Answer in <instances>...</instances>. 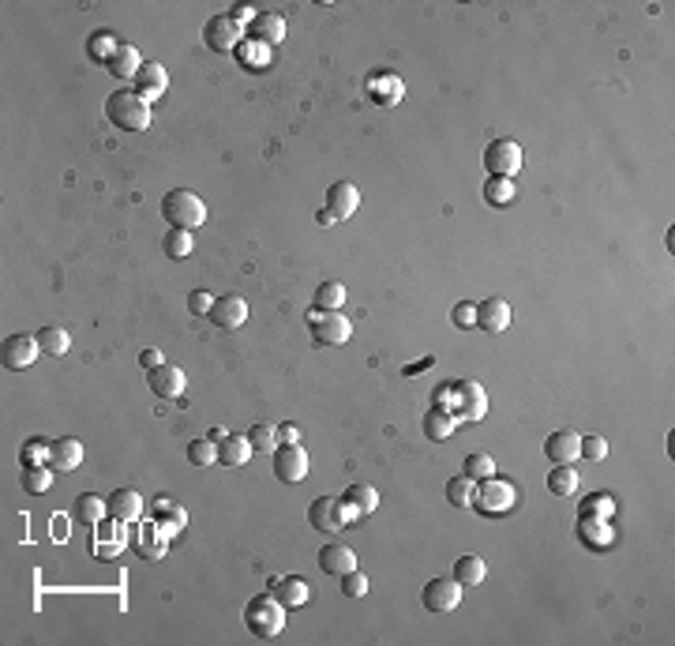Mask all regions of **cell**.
Listing matches in <instances>:
<instances>
[{"label":"cell","mask_w":675,"mask_h":646,"mask_svg":"<svg viewBox=\"0 0 675 646\" xmlns=\"http://www.w3.org/2000/svg\"><path fill=\"white\" fill-rule=\"evenodd\" d=\"M161 219L169 222V229H199L207 222V203L199 200L188 188H173L161 195Z\"/></svg>","instance_id":"6da1fadb"},{"label":"cell","mask_w":675,"mask_h":646,"mask_svg":"<svg viewBox=\"0 0 675 646\" xmlns=\"http://www.w3.org/2000/svg\"><path fill=\"white\" fill-rule=\"evenodd\" d=\"M105 117L117 124L120 132H143L151 124V105L143 102L132 87H120L105 98Z\"/></svg>","instance_id":"7a4b0ae2"},{"label":"cell","mask_w":675,"mask_h":646,"mask_svg":"<svg viewBox=\"0 0 675 646\" xmlns=\"http://www.w3.org/2000/svg\"><path fill=\"white\" fill-rule=\"evenodd\" d=\"M244 624L251 635L259 639H278L282 627H285V605L275 594H259L244 605Z\"/></svg>","instance_id":"3957f363"},{"label":"cell","mask_w":675,"mask_h":646,"mask_svg":"<svg viewBox=\"0 0 675 646\" xmlns=\"http://www.w3.org/2000/svg\"><path fill=\"white\" fill-rule=\"evenodd\" d=\"M447 410L462 421H481L488 414V391L477 380H450V394H447Z\"/></svg>","instance_id":"277c9868"},{"label":"cell","mask_w":675,"mask_h":646,"mask_svg":"<svg viewBox=\"0 0 675 646\" xmlns=\"http://www.w3.org/2000/svg\"><path fill=\"white\" fill-rule=\"evenodd\" d=\"M518 504V489L510 484L506 477H484L477 481V496H473V508H477L481 515H506L510 508Z\"/></svg>","instance_id":"5b68a950"},{"label":"cell","mask_w":675,"mask_h":646,"mask_svg":"<svg viewBox=\"0 0 675 646\" xmlns=\"http://www.w3.org/2000/svg\"><path fill=\"white\" fill-rule=\"evenodd\" d=\"M124 549H132V530H128V523H120V518L105 515L95 526V537H90V552H95L98 560H113Z\"/></svg>","instance_id":"8992f818"},{"label":"cell","mask_w":675,"mask_h":646,"mask_svg":"<svg viewBox=\"0 0 675 646\" xmlns=\"http://www.w3.org/2000/svg\"><path fill=\"white\" fill-rule=\"evenodd\" d=\"M308 331H312L316 346H345L353 335V323L345 319L342 312H323V309H312L308 312Z\"/></svg>","instance_id":"52a82bcc"},{"label":"cell","mask_w":675,"mask_h":646,"mask_svg":"<svg viewBox=\"0 0 675 646\" xmlns=\"http://www.w3.org/2000/svg\"><path fill=\"white\" fill-rule=\"evenodd\" d=\"M484 170L491 177H506V181H514V173H522V147L514 139H491L484 147Z\"/></svg>","instance_id":"ba28073f"},{"label":"cell","mask_w":675,"mask_h":646,"mask_svg":"<svg viewBox=\"0 0 675 646\" xmlns=\"http://www.w3.org/2000/svg\"><path fill=\"white\" fill-rule=\"evenodd\" d=\"M38 335H8L4 346H0V361H4V369L20 372V369H30L34 361H38Z\"/></svg>","instance_id":"9c48e42d"},{"label":"cell","mask_w":675,"mask_h":646,"mask_svg":"<svg viewBox=\"0 0 675 646\" xmlns=\"http://www.w3.org/2000/svg\"><path fill=\"white\" fill-rule=\"evenodd\" d=\"M241 42H244V34L229 15H214L210 23H203V46L210 53H236Z\"/></svg>","instance_id":"30bf717a"},{"label":"cell","mask_w":675,"mask_h":646,"mask_svg":"<svg viewBox=\"0 0 675 646\" xmlns=\"http://www.w3.org/2000/svg\"><path fill=\"white\" fill-rule=\"evenodd\" d=\"M308 523H312L319 534H338L345 523H350V515H345L342 500L319 496V500H312V508H308Z\"/></svg>","instance_id":"8fae6325"},{"label":"cell","mask_w":675,"mask_h":646,"mask_svg":"<svg viewBox=\"0 0 675 646\" xmlns=\"http://www.w3.org/2000/svg\"><path fill=\"white\" fill-rule=\"evenodd\" d=\"M151 523L173 542V537L188 526V511L180 508L173 496H154V500H151Z\"/></svg>","instance_id":"7c38bea8"},{"label":"cell","mask_w":675,"mask_h":646,"mask_svg":"<svg viewBox=\"0 0 675 646\" xmlns=\"http://www.w3.org/2000/svg\"><path fill=\"white\" fill-rule=\"evenodd\" d=\"M421 601L428 613H450V609L462 605V583L458 579H428Z\"/></svg>","instance_id":"4fadbf2b"},{"label":"cell","mask_w":675,"mask_h":646,"mask_svg":"<svg viewBox=\"0 0 675 646\" xmlns=\"http://www.w3.org/2000/svg\"><path fill=\"white\" fill-rule=\"evenodd\" d=\"M368 102L379 105V110H391V105L401 102V95H406V83H401L398 71H375V76H368Z\"/></svg>","instance_id":"5bb4252c"},{"label":"cell","mask_w":675,"mask_h":646,"mask_svg":"<svg viewBox=\"0 0 675 646\" xmlns=\"http://www.w3.org/2000/svg\"><path fill=\"white\" fill-rule=\"evenodd\" d=\"M275 474L285 484H297L308 477V451L300 443H282L275 451Z\"/></svg>","instance_id":"9a60e30c"},{"label":"cell","mask_w":675,"mask_h":646,"mask_svg":"<svg viewBox=\"0 0 675 646\" xmlns=\"http://www.w3.org/2000/svg\"><path fill=\"white\" fill-rule=\"evenodd\" d=\"M207 319L214 323V327H222V331L244 327V323H248V301H244V297H236V294L214 297V309H210Z\"/></svg>","instance_id":"2e32d148"},{"label":"cell","mask_w":675,"mask_h":646,"mask_svg":"<svg viewBox=\"0 0 675 646\" xmlns=\"http://www.w3.org/2000/svg\"><path fill=\"white\" fill-rule=\"evenodd\" d=\"M147 384H151V391L158 394V399H180L185 394V387H188V376H185V369L180 365H158V369H151L147 372Z\"/></svg>","instance_id":"e0dca14e"},{"label":"cell","mask_w":675,"mask_h":646,"mask_svg":"<svg viewBox=\"0 0 675 646\" xmlns=\"http://www.w3.org/2000/svg\"><path fill=\"white\" fill-rule=\"evenodd\" d=\"M357 207H360V192H357V185H350V181H338V185L326 188V207H323V211L331 214L334 222L353 219Z\"/></svg>","instance_id":"ac0fdd59"},{"label":"cell","mask_w":675,"mask_h":646,"mask_svg":"<svg viewBox=\"0 0 675 646\" xmlns=\"http://www.w3.org/2000/svg\"><path fill=\"white\" fill-rule=\"evenodd\" d=\"M166 87H169V76H166V68H161L158 61H147L139 68V76L132 79V91L143 98V102H158L161 95H166Z\"/></svg>","instance_id":"d6986e66"},{"label":"cell","mask_w":675,"mask_h":646,"mask_svg":"<svg viewBox=\"0 0 675 646\" xmlns=\"http://www.w3.org/2000/svg\"><path fill=\"white\" fill-rule=\"evenodd\" d=\"M166 545H169V537L154 523H143V526L132 530V552L139 560H161V556H166Z\"/></svg>","instance_id":"ffe728a7"},{"label":"cell","mask_w":675,"mask_h":646,"mask_svg":"<svg viewBox=\"0 0 675 646\" xmlns=\"http://www.w3.org/2000/svg\"><path fill=\"white\" fill-rule=\"evenodd\" d=\"M244 38L259 42V46H267V49H278L282 38H285V20H282V15L259 12V15H255V20L248 23V34H244Z\"/></svg>","instance_id":"44dd1931"},{"label":"cell","mask_w":675,"mask_h":646,"mask_svg":"<svg viewBox=\"0 0 675 646\" xmlns=\"http://www.w3.org/2000/svg\"><path fill=\"white\" fill-rule=\"evenodd\" d=\"M544 455H548L556 466H574V459L581 455V436L567 433V428L548 433V440H544Z\"/></svg>","instance_id":"7402d4cb"},{"label":"cell","mask_w":675,"mask_h":646,"mask_svg":"<svg viewBox=\"0 0 675 646\" xmlns=\"http://www.w3.org/2000/svg\"><path fill=\"white\" fill-rule=\"evenodd\" d=\"M79 462H83V443H79L76 436H61V440L49 443V466H53L57 474L79 470Z\"/></svg>","instance_id":"603a6c76"},{"label":"cell","mask_w":675,"mask_h":646,"mask_svg":"<svg viewBox=\"0 0 675 646\" xmlns=\"http://www.w3.org/2000/svg\"><path fill=\"white\" fill-rule=\"evenodd\" d=\"M342 504H345V515H350V523H353V518L372 515L379 508V493L372 489V484L357 481V484H350V489L342 493Z\"/></svg>","instance_id":"cb8c5ba5"},{"label":"cell","mask_w":675,"mask_h":646,"mask_svg":"<svg viewBox=\"0 0 675 646\" xmlns=\"http://www.w3.org/2000/svg\"><path fill=\"white\" fill-rule=\"evenodd\" d=\"M477 327L488 335H499L510 327V304L503 297H488L477 304Z\"/></svg>","instance_id":"d4e9b609"},{"label":"cell","mask_w":675,"mask_h":646,"mask_svg":"<svg viewBox=\"0 0 675 646\" xmlns=\"http://www.w3.org/2000/svg\"><path fill=\"white\" fill-rule=\"evenodd\" d=\"M319 567L326 571V576H345V571H353L357 567V552L350 545H342V542H331V545H323L319 549Z\"/></svg>","instance_id":"484cf974"},{"label":"cell","mask_w":675,"mask_h":646,"mask_svg":"<svg viewBox=\"0 0 675 646\" xmlns=\"http://www.w3.org/2000/svg\"><path fill=\"white\" fill-rule=\"evenodd\" d=\"M270 590H275V598L285 605V609H297L312 598V586L297 576H270Z\"/></svg>","instance_id":"4316f807"},{"label":"cell","mask_w":675,"mask_h":646,"mask_svg":"<svg viewBox=\"0 0 675 646\" xmlns=\"http://www.w3.org/2000/svg\"><path fill=\"white\" fill-rule=\"evenodd\" d=\"M105 500H109V515L120 518V523H139L143 518V496L136 489H117Z\"/></svg>","instance_id":"83f0119b"},{"label":"cell","mask_w":675,"mask_h":646,"mask_svg":"<svg viewBox=\"0 0 675 646\" xmlns=\"http://www.w3.org/2000/svg\"><path fill=\"white\" fill-rule=\"evenodd\" d=\"M214 447H218V462L222 466H244L251 459V451H255L251 440L241 436V433H226V440H218Z\"/></svg>","instance_id":"f1b7e54d"},{"label":"cell","mask_w":675,"mask_h":646,"mask_svg":"<svg viewBox=\"0 0 675 646\" xmlns=\"http://www.w3.org/2000/svg\"><path fill=\"white\" fill-rule=\"evenodd\" d=\"M578 534H581V542L593 545V549H608V545L615 542L612 523H608V518H600V515H581Z\"/></svg>","instance_id":"f546056e"},{"label":"cell","mask_w":675,"mask_h":646,"mask_svg":"<svg viewBox=\"0 0 675 646\" xmlns=\"http://www.w3.org/2000/svg\"><path fill=\"white\" fill-rule=\"evenodd\" d=\"M143 64H147V61L139 57V49H136V46H120V49L113 53V61H109L105 68H109V76H113V79L132 83V79L139 76V68H143Z\"/></svg>","instance_id":"4dcf8cb0"},{"label":"cell","mask_w":675,"mask_h":646,"mask_svg":"<svg viewBox=\"0 0 675 646\" xmlns=\"http://www.w3.org/2000/svg\"><path fill=\"white\" fill-rule=\"evenodd\" d=\"M454 428H458V418H454L447 406H432L424 414V436L428 440H447Z\"/></svg>","instance_id":"1f68e13d"},{"label":"cell","mask_w":675,"mask_h":646,"mask_svg":"<svg viewBox=\"0 0 675 646\" xmlns=\"http://www.w3.org/2000/svg\"><path fill=\"white\" fill-rule=\"evenodd\" d=\"M105 515H109V500H105V496H98V493H83V496L76 500V518H79V523L98 526Z\"/></svg>","instance_id":"d6a6232c"},{"label":"cell","mask_w":675,"mask_h":646,"mask_svg":"<svg viewBox=\"0 0 675 646\" xmlns=\"http://www.w3.org/2000/svg\"><path fill=\"white\" fill-rule=\"evenodd\" d=\"M488 576V564L481 560V556H458V564H454V579H458L462 586H481Z\"/></svg>","instance_id":"836d02e7"},{"label":"cell","mask_w":675,"mask_h":646,"mask_svg":"<svg viewBox=\"0 0 675 646\" xmlns=\"http://www.w3.org/2000/svg\"><path fill=\"white\" fill-rule=\"evenodd\" d=\"M68 331L61 327V323H45V327L38 331V346H42V353H49V357H64L68 353Z\"/></svg>","instance_id":"e575fe53"},{"label":"cell","mask_w":675,"mask_h":646,"mask_svg":"<svg viewBox=\"0 0 675 646\" xmlns=\"http://www.w3.org/2000/svg\"><path fill=\"white\" fill-rule=\"evenodd\" d=\"M117 49H120V42H117L109 30H95V34H90V38H86V57H90V61H102V64H109V61H113V53H117Z\"/></svg>","instance_id":"d590c367"},{"label":"cell","mask_w":675,"mask_h":646,"mask_svg":"<svg viewBox=\"0 0 675 646\" xmlns=\"http://www.w3.org/2000/svg\"><path fill=\"white\" fill-rule=\"evenodd\" d=\"M514 195H518V188H514V181H506V177H488V181H484V200L491 207L514 203Z\"/></svg>","instance_id":"8d00e7d4"},{"label":"cell","mask_w":675,"mask_h":646,"mask_svg":"<svg viewBox=\"0 0 675 646\" xmlns=\"http://www.w3.org/2000/svg\"><path fill=\"white\" fill-rule=\"evenodd\" d=\"M473 496H477V481L458 474V477H450L447 481V500L454 508H473Z\"/></svg>","instance_id":"74e56055"},{"label":"cell","mask_w":675,"mask_h":646,"mask_svg":"<svg viewBox=\"0 0 675 646\" xmlns=\"http://www.w3.org/2000/svg\"><path fill=\"white\" fill-rule=\"evenodd\" d=\"M161 248H166L169 260H188L192 248H195V237H192L188 229H169L166 237H161Z\"/></svg>","instance_id":"f35d334b"},{"label":"cell","mask_w":675,"mask_h":646,"mask_svg":"<svg viewBox=\"0 0 675 646\" xmlns=\"http://www.w3.org/2000/svg\"><path fill=\"white\" fill-rule=\"evenodd\" d=\"M53 466L45 462V466H23V489L30 493V496H42V493H49V484H53Z\"/></svg>","instance_id":"ab89813d"},{"label":"cell","mask_w":675,"mask_h":646,"mask_svg":"<svg viewBox=\"0 0 675 646\" xmlns=\"http://www.w3.org/2000/svg\"><path fill=\"white\" fill-rule=\"evenodd\" d=\"M236 61H241V68H267L270 64V49L267 46H259V42H251V38H244L241 46H236Z\"/></svg>","instance_id":"60d3db41"},{"label":"cell","mask_w":675,"mask_h":646,"mask_svg":"<svg viewBox=\"0 0 675 646\" xmlns=\"http://www.w3.org/2000/svg\"><path fill=\"white\" fill-rule=\"evenodd\" d=\"M578 470L574 466H556V470H548V489L556 496H574L578 493Z\"/></svg>","instance_id":"b9f144b4"},{"label":"cell","mask_w":675,"mask_h":646,"mask_svg":"<svg viewBox=\"0 0 675 646\" xmlns=\"http://www.w3.org/2000/svg\"><path fill=\"white\" fill-rule=\"evenodd\" d=\"M342 304H345V286H342V282H319V290H316V309H323V312H342Z\"/></svg>","instance_id":"7bdbcfd3"},{"label":"cell","mask_w":675,"mask_h":646,"mask_svg":"<svg viewBox=\"0 0 675 646\" xmlns=\"http://www.w3.org/2000/svg\"><path fill=\"white\" fill-rule=\"evenodd\" d=\"M462 474L473 477V481H484V477L496 474V459H491L488 451H473V455H465V462H462Z\"/></svg>","instance_id":"ee69618b"},{"label":"cell","mask_w":675,"mask_h":646,"mask_svg":"<svg viewBox=\"0 0 675 646\" xmlns=\"http://www.w3.org/2000/svg\"><path fill=\"white\" fill-rule=\"evenodd\" d=\"M49 443H53V440L30 436V440L20 447V462H23V466H45V462H49Z\"/></svg>","instance_id":"f6af8a7d"},{"label":"cell","mask_w":675,"mask_h":646,"mask_svg":"<svg viewBox=\"0 0 675 646\" xmlns=\"http://www.w3.org/2000/svg\"><path fill=\"white\" fill-rule=\"evenodd\" d=\"M188 462L192 466H199V470H203V466H214L218 462V447L203 436V440H192L188 443Z\"/></svg>","instance_id":"bcb514c9"},{"label":"cell","mask_w":675,"mask_h":646,"mask_svg":"<svg viewBox=\"0 0 675 646\" xmlns=\"http://www.w3.org/2000/svg\"><path fill=\"white\" fill-rule=\"evenodd\" d=\"M248 440H251L255 451H275V447H278V428L275 425H251L248 428Z\"/></svg>","instance_id":"7dc6e473"},{"label":"cell","mask_w":675,"mask_h":646,"mask_svg":"<svg viewBox=\"0 0 675 646\" xmlns=\"http://www.w3.org/2000/svg\"><path fill=\"white\" fill-rule=\"evenodd\" d=\"M586 515H600V518H612L615 515V496L612 493H589L586 496Z\"/></svg>","instance_id":"c3c4849f"},{"label":"cell","mask_w":675,"mask_h":646,"mask_svg":"<svg viewBox=\"0 0 675 646\" xmlns=\"http://www.w3.org/2000/svg\"><path fill=\"white\" fill-rule=\"evenodd\" d=\"M342 594L345 598H364V594H368V576H364V571H345V576H342Z\"/></svg>","instance_id":"681fc988"},{"label":"cell","mask_w":675,"mask_h":646,"mask_svg":"<svg viewBox=\"0 0 675 646\" xmlns=\"http://www.w3.org/2000/svg\"><path fill=\"white\" fill-rule=\"evenodd\" d=\"M450 323L454 327H477V304L473 301H462L450 309Z\"/></svg>","instance_id":"f907efd6"},{"label":"cell","mask_w":675,"mask_h":646,"mask_svg":"<svg viewBox=\"0 0 675 646\" xmlns=\"http://www.w3.org/2000/svg\"><path fill=\"white\" fill-rule=\"evenodd\" d=\"M210 309H214V294L210 290H192L188 294V312L192 316H210Z\"/></svg>","instance_id":"816d5d0a"},{"label":"cell","mask_w":675,"mask_h":646,"mask_svg":"<svg viewBox=\"0 0 675 646\" xmlns=\"http://www.w3.org/2000/svg\"><path fill=\"white\" fill-rule=\"evenodd\" d=\"M581 455L593 459V462H600V459L608 455V440H605V436H581Z\"/></svg>","instance_id":"f5cc1de1"},{"label":"cell","mask_w":675,"mask_h":646,"mask_svg":"<svg viewBox=\"0 0 675 646\" xmlns=\"http://www.w3.org/2000/svg\"><path fill=\"white\" fill-rule=\"evenodd\" d=\"M255 15H259V12L248 8V4H233V8H229V20H233L236 27H244V30H248V23L255 20Z\"/></svg>","instance_id":"db71d44e"},{"label":"cell","mask_w":675,"mask_h":646,"mask_svg":"<svg viewBox=\"0 0 675 646\" xmlns=\"http://www.w3.org/2000/svg\"><path fill=\"white\" fill-rule=\"evenodd\" d=\"M139 365H143V369L151 372V369H158V365H166V353H161L158 346H147V350L139 353Z\"/></svg>","instance_id":"11a10c76"},{"label":"cell","mask_w":675,"mask_h":646,"mask_svg":"<svg viewBox=\"0 0 675 646\" xmlns=\"http://www.w3.org/2000/svg\"><path fill=\"white\" fill-rule=\"evenodd\" d=\"M278 443H300V428L297 425H278Z\"/></svg>","instance_id":"9f6ffc18"},{"label":"cell","mask_w":675,"mask_h":646,"mask_svg":"<svg viewBox=\"0 0 675 646\" xmlns=\"http://www.w3.org/2000/svg\"><path fill=\"white\" fill-rule=\"evenodd\" d=\"M432 365H435V357L428 353L424 361H416V365H409V369H406V376H413V372H421V369H432Z\"/></svg>","instance_id":"6f0895ef"},{"label":"cell","mask_w":675,"mask_h":646,"mask_svg":"<svg viewBox=\"0 0 675 646\" xmlns=\"http://www.w3.org/2000/svg\"><path fill=\"white\" fill-rule=\"evenodd\" d=\"M207 440H210V443H218V440H226V428H222V425H218V428H210V433H207Z\"/></svg>","instance_id":"680465c9"}]
</instances>
